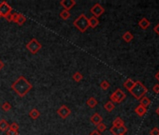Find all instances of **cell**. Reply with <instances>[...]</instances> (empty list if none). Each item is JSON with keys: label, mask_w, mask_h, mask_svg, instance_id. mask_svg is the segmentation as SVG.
<instances>
[{"label": "cell", "mask_w": 159, "mask_h": 135, "mask_svg": "<svg viewBox=\"0 0 159 135\" xmlns=\"http://www.w3.org/2000/svg\"><path fill=\"white\" fill-rule=\"evenodd\" d=\"M90 120H91V122H92L94 125L97 126L98 124H100V123H102V120H103V119H102V117H101L100 114H94L93 116H91Z\"/></svg>", "instance_id": "8fae6325"}, {"label": "cell", "mask_w": 159, "mask_h": 135, "mask_svg": "<svg viewBox=\"0 0 159 135\" xmlns=\"http://www.w3.org/2000/svg\"><path fill=\"white\" fill-rule=\"evenodd\" d=\"M11 88L15 93L23 98L32 89V85L23 76H20L12 84Z\"/></svg>", "instance_id": "6da1fadb"}, {"label": "cell", "mask_w": 159, "mask_h": 135, "mask_svg": "<svg viewBox=\"0 0 159 135\" xmlns=\"http://www.w3.org/2000/svg\"><path fill=\"white\" fill-rule=\"evenodd\" d=\"M6 134L7 135H19L18 132H14V130H11V129H8Z\"/></svg>", "instance_id": "1f68e13d"}, {"label": "cell", "mask_w": 159, "mask_h": 135, "mask_svg": "<svg viewBox=\"0 0 159 135\" xmlns=\"http://www.w3.org/2000/svg\"><path fill=\"white\" fill-rule=\"evenodd\" d=\"M19 15H20V13H17V12L11 14V20H12V22H14V23L17 22V20L19 18Z\"/></svg>", "instance_id": "4dcf8cb0"}, {"label": "cell", "mask_w": 159, "mask_h": 135, "mask_svg": "<svg viewBox=\"0 0 159 135\" xmlns=\"http://www.w3.org/2000/svg\"><path fill=\"white\" fill-rule=\"evenodd\" d=\"M90 11H91V13L94 15V17L98 18L105 12V10H104V8L100 5V4L97 3V4H95V5L91 8Z\"/></svg>", "instance_id": "8992f818"}, {"label": "cell", "mask_w": 159, "mask_h": 135, "mask_svg": "<svg viewBox=\"0 0 159 135\" xmlns=\"http://www.w3.org/2000/svg\"><path fill=\"white\" fill-rule=\"evenodd\" d=\"M57 114H58V116H60L61 118L65 119L71 114V111H70L69 108H67L66 105H62L60 108L57 110Z\"/></svg>", "instance_id": "9c48e42d"}, {"label": "cell", "mask_w": 159, "mask_h": 135, "mask_svg": "<svg viewBox=\"0 0 159 135\" xmlns=\"http://www.w3.org/2000/svg\"><path fill=\"white\" fill-rule=\"evenodd\" d=\"M88 23H89V26L93 27V28H95V27H97L99 23V21L97 18H95L94 16H92L91 18L88 19Z\"/></svg>", "instance_id": "9a60e30c"}, {"label": "cell", "mask_w": 159, "mask_h": 135, "mask_svg": "<svg viewBox=\"0 0 159 135\" xmlns=\"http://www.w3.org/2000/svg\"><path fill=\"white\" fill-rule=\"evenodd\" d=\"M73 25L78 30L81 31V32H85V31L87 30V28L89 27L88 18H87L84 14H81L74 21Z\"/></svg>", "instance_id": "3957f363"}, {"label": "cell", "mask_w": 159, "mask_h": 135, "mask_svg": "<svg viewBox=\"0 0 159 135\" xmlns=\"http://www.w3.org/2000/svg\"><path fill=\"white\" fill-rule=\"evenodd\" d=\"M110 132L113 135H125L127 132V128L125 126L122 127H111L110 128Z\"/></svg>", "instance_id": "ba28073f"}, {"label": "cell", "mask_w": 159, "mask_h": 135, "mask_svg": "<svg viewBox=\"0 0 159 135\" xmlns=\"http://www.w3.org/2000/svg\"><path fill=\"white\" fill-rule=\"evenodd\" d=\"M150 135H159V129L158 128H153L150 130Z\"/></svg>", "instance_id": "f546056e"}, {"label": "cell", "mask_w": 159, "mask_h": 135, "mask_svg": "<svg viewBox=\"0 0 159 135\" xmlns=\"http://www.w3.org/2000/svg\"><path fill=\"white\" fill-rule=\"evenodd\" d=\"M89 135H101V134L99 132H97V130H94V132H92Z\"/></svg>", "instance_id": "e575fe53"}, {"label": "cell", "mask_w": 159, "mask_h": 135, "mask_svg": "<svg viewBox=\"0 0 159 135\" xmlns=\"http://www.w3.org/2000/svg\"><path fill=\"white\" fill-rule=\"evenodd\" d=\"M156 80L159 82V71H158V72L156 74Z\"/></svg>", "instance_id": "74e56055"}, {"label": "cell", "mask_w": 159, "mask_h": 135, "mask_svg": "<svg viewBox=\"0 0 159 135\" xmlns=\"http://www.w3.org/2000/svg\"><path fill=\"white\" fill-rule=\"evenodd\" d=\"M153 91L156 94H158L159 93V85L157 84V85H154V86H153Z\"/></svg>", "instance_id": "d6a6232c"}, {"label": "cell", "mask_w": 159, "mask_h": 135, "mask_svg": "<svg viewBox=\"0 0 159 135\" xmlns=\"http://www.w3.org/2000/svg\"><path fill=\"white\" fill-rule=\"evenodd\" d=\"M3 68H4V63L1 60H0V70H1Z\"/></svg>", "instance_id": "8d00e7d4"}, {"label": "cell", "mask_w": 159, "mask_h": 135, "mask_svg": "<svg viewBox=\"0 0 159 135\" xmlns=\"http://www.w3.org/2000/svg\"><path fill=\"white\" fill-rule=\"evenodd\" d=\"M25 21H26V18L23 16V15H22L21 13H20V15H19V18H18V20H17V23L19 25H23V23H25Z\"/></svg>", "instance_id": "d4e9b609"}, {"label": "cell", "mask_w": 159, "mask_h": 135, "mask_svg": "<svg viewBox=\"0 0 159 135\" xmlns=\"http://www.w3.org/2000/svg\"><path fill=\"white\" fill-rule=\"evenodd\" d=\"M140 105L141 106H143L144 108H146L147 109V107H148L150 104H151V100L149 98H147V97H145V96H143L140 100Z\"/></svg>", "instance_id": "2e32d148"}, {"label": "cell", "mask_w": 159, "mask_h": 135, "mask_svg": "<svg viewBox=\"0 0 159 135\" xmlns=\"http://www.w3.org/2000/svg\"><path fill=\"white\" fill-rule=\"evenodd\" d=\"M0 105H1V104H0Z\"/></svg>", "instance_id": "60d3db41"}, {"label": "cell", "mask_w": 159, "mask_h": 135, "mask_svg": "<svg viewBox=\"0 0 159 135\" xmlns=\"http://www.w3.org/2000/svg\"><path fill=\"white\" fill-rule=\"evenodd\" d=\"M154 32H156L158 36H159V23H157V25L154 27Z\"/></svg>", "instance_id": "836d02e7"}, {"label": "cell", "mask_w": 159, "mask_h": 135, "mask_svg": "<svg viewBox=\"0 0 159 135\" xmlns=\"http://www.w3.org/2000/svg\"><path fill=\"white\" fill-rule=\"evenodd\" d=\"M138 25H140V27H141L143 30H146L151 25V23H150V21H149L148 19L142 18L140 21L138 22Z\"/></svg>", "instance_id": "7c38bea8"}, {"label": "cell", "mask_w": 159, "mask_h": 135, "mask_svg": "<svg viewBox=\"0 0 159 135\" xmlns=\"http://www.w3.org/2000/svg\"><path fill=\"white\" fill-rule=\"evenodd\" d=\"M9 128H10V126L5 119L0 120V130H1V132H7V130L9 129Z\"/></svg>", "instance_id": "ac0fdd59"}, {"label": "cell", "mask_w": 159, "mask_h": 135, "mask_svg": "<svg viewBox=\"0 0 159 135\" xmlns=\"http://www.w3.org/2000/svg\"><path fill=\"white\" fill-rule=\"evenodd\" d=\"M110 83L108 81H102L101 84H100V87L103 89V90H107L110 87Z\"/></svg>", "instance_id": "4316f807"}, {"label": "cell", "mask_w": 159, "mask_h": 135, "mask_svg": "<svg viewBox=\"0 0 159 135\" xmlns=\"http://www.w3.org/2000/svg\"><path fill=\"white\" fill-rule=\"evenodd\" d=\"M156 113L157 114V116H159V106L156 108Z\"/></svg>", "instance_id": "f35d334b"}, {"label": "cell", "mask_w": 159, "mask_h": 135, "mask_svg": "<svg viewBox=\"0 0 159 135\" xmlns=\"http://www.w3.org/2000/svg\"><path fill=\"white\" fill-rule=\"evenodd\" d=\"M72 78H73V80L75 81V82H81L82 80V78H83V76H82V74L81 73V72H79V71H76L74 74H73V76H72Z\"/></svg>", "instance_id": "603a6c76"}, {"label": "cell", "mask_w": 159, "mask_h": 135, "mask_svg": "<svg viewBox=\"0 0 159 135\" xmlns=\"http://www.w3.org/2000/svg\"><path fill=\"white\" fill-rule=\"evenodd\" d=\"M11 10H12V8L6 1H3L0 3V15H1V17H5L7 15L10 14Z\"/></svg>", "instance_id": "52a82bcc"}, {"label": "cell", "mask_w": 159, "mask_h": 135, "mask_svg": "<svg viewBox=\"0 0 159 135\" xmlns=\"http://www.w3.org/2000/svg\"><path fill=\"white\" fill-rule=\"evenodd\" d=\"M6 20H8L9 22H12V20H11V13L9 14V15H7V16H5Z\"/></svg>", "instance_id": "d590c367"}, {"label": "cell", "mask_w": 159, "mask_h": 135, "mask_svg": "<svg viewBox=\"0 0 159 135\" xmlns=\"http://www.w3.org/2000/svg\"><path fill=\"white\" fill-rule=\"evenodd\" d=\"M86 104L88 105L91 109H93V108H95V107L97 105V101L95 100V98L91 97V98H88V100H87V101H86Z\"/></svg>", "instance_id": "e0dca14e"}, {"label": "cell", "mask_w": 159, "mask_h": 135, "mask_svg": "<svg viewBox=\"0 0 159 135\" xmlns=\"http://www.w3.org/2000/svg\"><path fill=\"white\" fill-rule=\"evenodd\" d=\"M133 38H134V36L131 34V32H129V31H127V32H125L123 35V39H124L125 42H130L133 39Z\"/></svg>", "instance_id": "44dd1931"}, {"label": "cell", "mask_w": 159, "mask_h": 135, "mask_svg": "<svg viewBox=\"0 0 159 135\" xmlns=\"http://www.w3.org/2000/svg\"><path fill=\"white\" fill-rule=\"evenodd\" d=\"M122 126H125L124 120H123L121 117L115 118L113 120V123H112V127H122Z\"/></svg>", "instance_id": "d6986e66"}, {"label": "cell", "mask_w": 159, "mask_h": 135, "mask_svg": "<svg viewBox=\"0 0 159 135\" xmlns=\"http://www.w3.org/2000/svg\"><path fill=\"white\" fill-rule=\"evenodd\" d=\"M9 129H11V130H14V132H18V129H19V125L17 124L16 122H13L12 124H11L10 126V128Z\"/></svg>", "instance_id": "f1b7e54d"}, {"label": "cell", "mask_w": 159, "mask_h": 135, "mask_svg": "<svg viewBox=\"0 0 159 135\" xmlns=\"http://www.w3.org/2000/svg\"><path fill=\"white\" fill-rule=\"evenodd\" d=\"M134 85H135V82L132 80V79H127V80L124 83V87L128 91L132 89Z\"/></svg>", "instance_id": "5bb4252c"}, {"label": "cell", "mask_w": 159, "mask_h": 135, "mask_svg": "<svg viewBox=\"0 0 159 135\" xmlns=\"http://www.w3.org/2000/svg\"><path fill=\"white\" fill-rule=\"evenodd\" d=\"M26 48L31 54H36L42 48V45L40 42H38L36 39H32L31 41L26 44Z\"/></svg>", "instance_id": "277c9868"}, {"label": "cell", "mask_w": 159, "mask_h": 135, "mask_svg": "<svg viewBox=\"0 0 159 135\" xmlns=\"http://www.w3.org/2000/svg\"><path fill=\"white\" fill-rule=\"evenodd\" d=\"M60 5L66 10L69 11V10H71L75 5H76V1H74V0H62V1H60Z\"/></svg>", "instance_id": "30bf717a"}, {"label": "cell", "mask_w": 159, "mask_h": 135, "mask_svg": "<svg viewBox=\"0 0 159 135\" xmlns=\"http://www.w3.org/2000/svg\"><path fill=\"white\" fill-rule=\"evenodd\" d=\"M60 17L63 20H67V19L70 17V12H69V10H62L61 12H60Z\"/></svg>", "instance_id": "cb8c5ba5"}, {"label": "cell", "mask_w": 159, "mask_h": 135, "mask_svg": "<svg viewBox=\"0 0 159 135\" xmlns=\"http://www.w3.org/2000/svg\"><path fill=\"white\" fill-rule=\"evenodd\" d=\"M129 92L136 100H140V98L147 93V88L143 85L141 82L137 81V82H135V85L133 86V88L131 89Z\"/></svg>", "instance_id": "7a4b0ae2"}, {"label": "cell", "mask_w": 159, "mask_h": 135, "mask_svg": "<svg viewBox=\"0 0 159 135\" xmlns=\"http://www.w3.org/2000/svg\"><path fill=\"white\" fill-rule=\"evenodd\" d=\"M40 116V113H39V111L37 110V109H32L30 112H29V116L33 119H37Z\"/></svg>", "instance_id": "ffe728a7"}, {"label": "cell", "mask_w": 159, "mask_h": 135, "mask_svg": "<svg viewBox=\"0 0 159 135\" xmlns=\"http://www.w3.org/2000/svg\"><path fill=\"white\" fill-rule=\"evenodd\" d=\"M0 18H1V15H0Z\"/></svg>", "instance_id": "ab89813d"}, {"label": "cell", "mask_w": 159, "mask_h": 135, "mask_svg": "<svg viewBox=\"0 0 159 135\" xmlns=\"http://www.w3.org/2000/svg\"><path fill=\"white\" fill-rule=\"evenodd\" d=\"M146 112H147V109L141 105H138L136 108H135V113H136L138 116H143L146 114Z\"/></svg>", "instance_id": "4fadbf2b"}, {"label": "cell", "mask_w": 159, "mask_h": 135, "mask_svg": "<svg viewBox=\"0 0 159 135\" xmlns=\"http://www.w3.org/2000/svg\"><path fill=\"white\" fill-rule=\"evenodd\" d=\"M2 107V109L5 111V112H9V111L11 109V105H10V103L9 102H4L3 104L1 105Z\"/></svg>", "instance_id": "484cf974"}, {"label": "cell", "mask_w": 159, "mask_h": 135, "mask_svg": "<svg viewBox=\"0 0 159 135\" xmlns=\"http://www.w3.org/2000/svg\"><path fill=\"white\" fill-rule=\"evenodd\" d=\"M126 97L125 93L120 88H118L117 90H115L114 92L111 94L110 96V101H112L113 103H121L123 101L125 100Z\"/></svg>", "instance_id": "5b68a950"}, {"label": "cell", "mask_w": 159, "mask_h": 135, "mask_svg": "<svg viewBox=\"0 0 159 135\" xmlns=\"http://www.w3.org/2000/svg\"><path fill=\"white\" fill-rule=\"evenodd\" d=\"M104 108L106 109V111H108V112H111V111H113L114 108H115V105H114V103L112 101H108V102H106L105 103V105H104Z\"/></svg>", "instance_id": "7402d4cb"}, {"label": "cell", "mask_w": 159, "mask_h": 135, "mask_svg": "<svg viewBox=\"0 0 159 135\" xmlns=\"http://www.w3.org/2000/svg\"><path fill=\"white\" fill-rule=\"evenodd\" d=\"M97 132H105V130H106V128H107V127H106V125L104 124V123H100V124H98L97 126Z\"/></svg>", "instance_id": "83f0119b"}]
</instances>
